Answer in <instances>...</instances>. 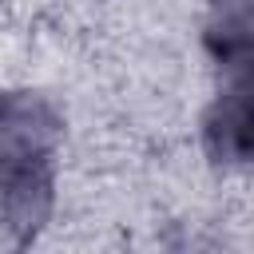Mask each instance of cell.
Returning a JSON list of instances; mask_svg holds the SVG:
<instances>
[{"instance_id": "6da1fadb", "label": "cell", "mask_w": 254, "mask_h": 254, "mask_svg": "<svg viewBox=\"0 0 254 254\" xmlns=\"http://www.w3.org/2000/svg\"><path fill=\"white\" fill-rule=\"evenodd\" d=\"M202 139L214 163H254V64L226 67V87L202 119Z\"/></svg>"}, {"instance_id": "7a4b0ae2", "label": "cell", "mask_w": 254, "mask_h": 254, "mask_svg": "<svg viewBox=\"0 0 254 254\" xmlns=\"http://www.w3.org/2000/svg\"><path fill=\"white\" fill-rule=\"evenodd\" d=\"M206 48L222 67L254 64V0H218L206 24Z\"/></svg>"}]
</instances>
